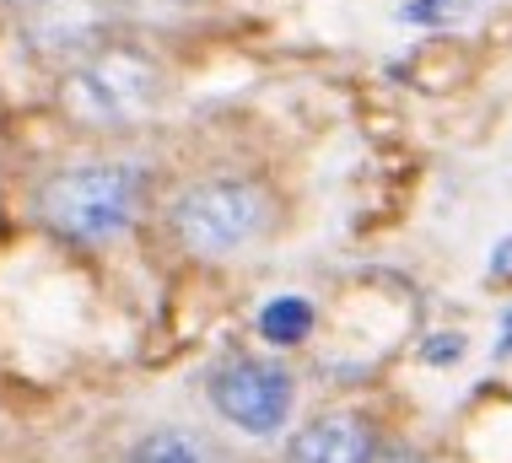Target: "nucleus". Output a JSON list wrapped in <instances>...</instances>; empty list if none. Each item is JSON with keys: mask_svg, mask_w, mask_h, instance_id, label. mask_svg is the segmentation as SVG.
<instances>
[{"mask_svg": "<svg viewBox=\"0 0 512 463\" xmlns=\"http://www.w3.org/2000/svg\"><path fill=\"white\" fill-rule=\"evenodd\" d=\"M146 200V167L135 162H76L38 189V221L71 243H108L130 232Z\"/></svg>", "mask_w": 512, "mask_h": 463, "instance_id": "nucleus-1", "label": "nucleus"}, {"mask_svg": "<svg viewBox=\"0 0 512 463\" xmlns=\"http://www.w3.org/2000/svg\"><path fill=\"white\" fill-rule=\"evenodd\" d=\"M270 227V194L248 178H205L173 200V232L189 254L227 259L243 254Z\"/></svg>", "mask_w": 512, "mask_h": 463, "instance_id": "nucleus-2", "label": "nucleus"}, {"mask_svg": "<svg viewBox=\"0 0 512 463\" xmlns=\"http://www.w3.org/2000/svg\"><path fill=\"white\" fill-rule=\"evenodd\" d=\"M162 70L135 49H103L60 81V103L81 124H135L157 108Z\"/></svg>", "mask_w": 512, "mask_h": 463, "instance_id": "nucleus-3", "label": "nucleus"}, {"mask_svg": "<svg viewBox=\"0 0 512 463\" xmlns=\"http://www.w3.org/2000/svg\"><path fill=\"white\" fill-rule=\"evenodd\" d=\"M211 404L221 420H232L238 431L254 437H275V431L292 420L297 404V377L281 361L265 356H232L211 372Z\"/></svg>", "mask_w": 512, "mask_h": 463, "instance_id": "nucleus-4", "label": "nucleus"}, {"mask_svg": "<svg viewBox=\"0 0 512 463\" xmlns=\"http://www.w3.org/2000/svg\"><path fill=\"white\" fill-rule=\"evenodd\" d=\"M378 458V437L362 415H318L292 437V453L286 463H372Z\"/></svg>", "mask_w": 512, "mask_h": 463, "instance_id": "nucleus-5", "label": "nucleus"}, {"mask_svg": "<svg viewBox=\"0 0 512 463\" xmlns=\"http://www.w3.org/2000/svg\"><path fill=\"white\" fill-rule=\"evenodd\" d=\"M259 334L270 345H302L313 334V302L308 297H275L259 313Z\"/></svg>", "mask_w": 512, "mask_h": 463, "instance_id": "nucleus-6", "label": "nucleus"}, {"mask_svg": "<svg viewBox=\"0 0 512 463\" xmlns=\"http://www.w3.org/2000/svg\"><path fill=\"white\" fill-rule=\"evenodd\" d=\"M130 463H205V453L178 431H151L130 447Z\"/></svg>", "mask_w": 512, "mask_h": 463, "instance_id": "nucleus-7", "label": "nucleus"}, {"mask_svg": "<svg viewBox=\"0 0 512 463\" xmlns=\"http://www.w3.org/2000/svg\"><path fill=\"white\" fill-rule=\"evenodd\" d=\"M469 11V0H405L399 6V22L410 27H442V22H459Z\"/></svg>", "mask_w": 512, "mask_h": 463, "instance_id": "nucleus-8", "label": "nucleus"}, {"mask_svg": "<svg viewBox=\"0 0 512 463\" xmlns=\"http://www.w3.org/2000/svg\"><path fill=\"white\" fill-rule=\"evenodd\" d=\"M459 356H464V334H432L426 340V361L432 367H453Z\"/></svg>", "mask_w": 512, "mask_h": 463, "instance_id": "nucleus-9", "label": "nucleus"}, {"mask_svg": "<svg viewBox=\"0 0 512 463\" xmlns=\"http://www.w3.org/2000/svg\"><path fill=\"white\" fill-rule=\"evenodd\" d=\"M486 280H491V286H512V237H507V243L491 254V270H486Z\"/></svg>", "mask_w": 512, "mask_h": 463, "instance_id": "nucleus-10", "label": "nucleus"}, {"mask_svg": "<svg viewBox=\"0 0 512 463\" xmlns=\"http://www.w3.org/2000/svg\"><path fill=\"white\" fill-rule=\"evenodd\" d=\"M496 350H502V356H512V313H507V324H502V345H496Z\"/></svg>", "mask_w": 512, "mask_h": 463, "instance_id": "nucleus-11", "label": "nucleus"}, {"mask_svg": "<svg viewBox=\"0 0 512 463\" xmlns=\"http://www.w3.org/2000/svg\"><path fill=\"white\" fill-rule=\"evenodd\" d=\"M0 6H17V0H0Z\"/></svg>", "mask_w": 512, "mask_h": 463, "instance_id": "nucleus-12", "label": "nucleus"}]
</instances>
